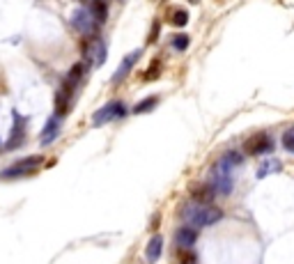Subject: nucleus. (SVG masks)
<instances>
[{
    "label": "nucleus",
    "mask_w": 294,
    "mask_h": 264,
    "mask_svg": "<svg viewBox=\"0 0 294 264\" xmlns=\"http://www.w3.org/2000/svg\"><path fill=\"white\" fill-rule=\"evenodd\" d=\"M198 239V230L193 225H186V227H180V230L175 232V243L180 248H191L196 243Z\"/></svg>",
    "instance_id": "obj_11"
},
{
    "label": "nucleus",
    "mask_w": 294,
    "mask_h": 264,
    "mask_svg": "<svg viewBox=\"0 0 294 264\" xmlns=\"http://www.w3.org/2000/svg\"><path fill=\"white\" fill-rule=\"evenodd\" d=\"M214 195L218 193L212 184H196V186H191V200H196L200 205H209L214 200Z\"/></svg>",
    "instance_id": "obj_10"
},
{
    "label": "nucleus",
    "mask_w": 294,
    "mask_h": 264,
    "mask_svg": "<svg viewBox=\"0 0 294 264\" xmlns=\"http://www.w3.org/2000/svg\"><path fill=\"white\" fill-rule=\"evenodd\" d=\"M159 76H161V60H152L150 71H145L142 78H145V81H154V78H159Z\"/></svg>",
    "instance_id": "obj_21"
},
{
    "label": "nucleus",
    "mask_w": 294,
    "mask_h": 264,
    "mask_svg": "<svg viewBox=\"0 0 294 264\" xmlns=\"http://www.w3.org/2000/svg\"><path fill=\"white\" fill-rule=\"evenodd\" d=\"M71 26H74V30L81 33L83 37H97L101 23H99L97 19L92 17V12L85 7V10H76L71 14Z\"/></svg>",
    "instance_id": "obj_3"
},
{
    "label": "nucleus",
    "mask_w": 294,
    "mask_h": 264,
    "mask_svg": "<svg viewBox=\"0 0 294 264\" xmlns=\"http://www.w3.org/2000/svg\"><path fill=\"white\" fill-rule=\"evenodd\" d=\"M189 44H191V37H189V35H184V33H180V35H175V37H173V49L180 51V53L189 49Z\"/></svg>",
    "instance_id": "obj_19"
},
{
    "label": "nucleus",
    "mask_w": 294,
    "mask_h": 264,
    "mask_svg": "<svg viewBox=\"0 0 294 264\" xmlns=\"http://www.w3.org/2000/svg\"><path fill=\"white\" fill-rule=\"evenodd\" d=\"M271 138H269V134H255L251 136L248 141H246L244 150L251 154V157H260V154H267V152H271Z\"/></svg>",
    "instance_id": "obj_7"
},
{
    "label": "nucleus",
    "mask_w": 294,
    "mask_h": 264,
    "mask_svg": "<svg viewBox=\"0 0 294 264\" xmlns=\"http://www.w3.org/2000/svg\"><path fill=\"white\" fill-rule=\"evenodd\" d=\"M159 30H161V23L154 21L152 23V30H150V37H147V44H154L159 39Z\"/></svg>",
    "instance_id": "obj_24"
},
{
    "label": "nucleus",
    "mask_w": 294,
    "mask_h": 264,
    "mask_svg": "<svg viewBox=\"0 0 294 264\" xmlns=\"http://www.w3.org/2000/svg\"><path fill=\"white\" fill-rule=\"evenodd\" d=\"M58 134H60V115H53V117L46 122V126H44L39 143H42V145H51V143L55 141V136H58Z\"/></svg>",
    "instance_id": "obj_12"
},
{
    "label": "nucleus",
    "mask_w": 294,
    "mask_h": 264,
    "mask_svg": "<svg viewBox=\"0 0 294 264\" xmlns=\"http://www.w3.org/2000/svg\"><path fill=\"white\" fill-rule=\"evenodd\" d=\"M189 3H193V5H198V3H200V0H189Z\"/></svg>",
    "instance_id": "obj_25"
},
{
    "label": "nucleus",
    "mask_w": 294,
    "mask_h": 264,
    "mask_svg": "<svg viewBox=\"0 0 294 264\" xmlns=\"http://www.w3.org/2000/svg\"><path fill=\"white\" fill-rule=\"evenodd\" d=\"M280 170V163L278 161H269V163H262L260 168H257V177H267V175H271V173H278Z\"/></svg>",
    "instance_id": "obj_18"
},
{
    "label": "nucleus",
    "mask_w": 294,
    "mask_h": 264,
    "mask_svg": "<svg viewBox=\"0 0 294 264\" xmlns=\"http://www.w3.org/2000/svg\"><path fill=\"white\" fill-rule=\"evenodd\" d=\"M230 168L232 166H230L223 157L218 159L212 168V179H209V184L216 189L218 195H228L230 191H232V175H230Z\"/></svg>",
    "instance_id": "obj_2"
},
{
    "label": "nucleus",
    "mask_w": 294,
    "mask_h": 264,
    "mask_svg": "<svg viewBox=\"0 0 294 264\" xmlns=\"http://www.w3.org/2000/svg\"><path fill=\"white\" fill-rule=\"evenodd\" d=\"M140 55H142V51H140V49L131 51L129 55H124V60H122V65L117 67V71H115V74H113V78H110V81H113V85H117V83H122V81H124V78H126V76L131 74V69L136 67V62H138V60H140Z\"/></svg>",
    "instance_id": "obj_8"
},
{
    "label": "nucleus",
    "mask_w": 294,
    "mask_h": 264,
    "mask_svg": "<svg viewBox=\"0 0 294 264\" xmlns=\"http://www.w3.org/2000/svg\"><path fill=\"white\" fill-rule=\"evenodd\" d=\"M159 106V97H145L142 101H138L133 106V113L136 115H142V113H152L154 108Z\"/></svg>",
    "instance_id": "obj_17"
},
{
    "label": "nucleus",
    "mask_w": 294,
    "mask_h": 264,
    "mask_svg": "<svg viewBox=\"0 0 294 264\" xmlns=\"http://www.w3.org/2000/svg\"><path fill=\"white\" fill-rule=\"evenodd\" d=\"M283 147L294 154V126H289V129L283 134Z\"/></svg>",
    "instance_id": "obj_22"
},
{
    "label": "nucleus",
    "mask_w": 294,
    "mask_h": 264,
    "mask_svg": "<svg viewBox=\"0 0 294 264\" xmlns=\"http://www.w3.org/2000/svg\"><path fill=\"white\" fill-rule=\"evenodd\" d=\"M42 161H44L42 157L21 159L17 166H12V168H7V170H3V173H0V177H3V179H14V177H28V175H35V170L42 166Z\"/></svg>",
    "instance_id": "obj_4"
},
{
    "label": "nucleus",
    "mask_w": 294,
    "mask_h": 264,
    "mask_svg": "<svg viewBox=\"0 0 294 264\" xmlns=\"http://www.w3.org/2000/svg\"><path fill=\"white\" fill-rule=\"evenodd\" d=\"M225 161H228L230 163V166H239V163H241V154H239V152H228V154H225Z\"/></svg>",
    "instance_id": "obj_23"
},
{
    "label": "nucleus",
    "mask_w": 294,
    "mask_h": 264,
    "mask_svg": "<svg viewBox=\"0 0 294 264\" xmlns=\"http://www.w3.org/2000/svg\"><path fill=\"white\" fill-rule=\"evenodd\" d=\"M177 259H180V264H198L196 253H193V250H189V248H180Z\"/></svg>",
    "instance_id": "obj_20"
},
{
    "label": "nucleus",
    "mask_w": 294,
    "mask_h": 264,
    "mask_svg": "<svg viewBox=\"0 0 294 264\" xmlns=\"http://www.w3.org/2000/svg\"><path fill=\"white\" fill-rule=\"evenodd\" d=\"M87 10L92 12V17L99 23H106V19H108V3L106 0H87Z\"/></svg>",
    "instance_id": "obj_14"
},
{
    "label": "nucleus",
    "mask_w": 294,
    "mask_h": 264,
    "mask_svg": "<svg viewBox=\"0 0 294 264\" xmlns=\"http://www.w3.org/2000/svg\"><path fill=\"white\" fill-rule=\"evenodd\" d=\"M161 250H164V239H161V234H154L152 239H150V243H147L145 248V257L150 264H154L159 257H161Z\"/></svg>",
    "instance_id": "obj_13"
},
{
    "label": "nucleus",
    "mask_w": 294,
    "mask_h": 264,
    "mask_svg": "<svg viewBox=\"0 0 294 264\" xmlns=\"http://www.w3.org/2000/svg\"><path fill=\"white\" fill-rule=\"evenodd\" d=\"M85 69H87V62H76V65L71 67L69 74L65 76V83H62V92L65 94L74 97V92H76V87L81 85L83 76H85Z\"/></svg>",
    "instance_id": "obj_6"
},
{
    "label": "nucleus",
    "mask_w": 294,
    "mask_h": 264,
    "mask_svg": "<svg viewBox=\"0 0 294 264\" xmlns=\"http://www.w3.org/2000/svg\"><path fill=\"white\" fill-rule=\"evenodd\" d=\"M124 115H126L124 103L122 101H110V103H106V106H101L97 113L92 115V124L94 126H101V124L110 122V119H120V117H124Z\"/></svg>",
    "instance_id": "obj_5"
},
{
    "label": "nucleus",
    "mask_w": 294,
    "mask_h": 264,
    "mask_svg": "<svg viewBox=\"0 0 294 264\" xmlns=\"http://www.w3.org/2000/svg\"><path fill=\"white\" fill-rule=\"evenodd\" d=\"M182 218L189 221L193 227H205V225H214L223 218V211L218 207H212V205H200V202H189V205L182 207Z\"/></svg>",
    "instance_id": "obj_1"
},
{
    "label": "nucleus",
    "mask_w": 294,
    "mask_h": 264,
    "mask_svg": "<svg viewBox=\"0 0 294 264\" xmlns=\"http://www.w3.org/2000/svg\"><path fill=\"white\" fill-rule=\"evenodd\" d=\"M69 108H71V97L69 94H65V92H58V94H55V115H67L69 113Z\"/></svg>",
    "instance_id": "obj_16"
},
{
    "label": "nucleus",
    "mask_w": 294,
    "mask_h": 264,
    "mask_svg": "<svg viewBox=\"0 0 294 264\" xmlns=\"http://www.w3.org/2000/svg\"><path fill=\"white\" fill-rule=\"evenodd\" d=\"M168 21L173 28H184L186 23H189V12L182 10V7H175V10H170Z\"/></svg>",
    "instance_id": "obj_15"
},
{
    "label": "nucleus",
    "mask_w": 294,
    "mask_h": 264,
    "mask_svg": "<svg viewBox=\"0 0 294 264\" xmlns=\"http://www.w3.org/2000/svg\"><path fill=\"white\" fill-rule=\"evenodd\" d=\"M14 126H12V131H10V138H7V143H5V147L7 150H17V147H21L23 145V141H26V124H23V117L19 113H14Z\"/></svg>",
    "instance_id": "obj_9"
}]
</instances>
